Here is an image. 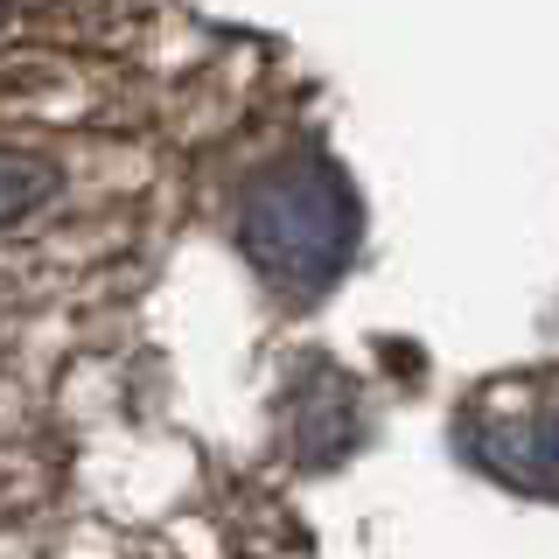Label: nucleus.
I'll use <instances>...</instances> for the list:
<instances>
[{"label":"nucleus","instance_id":"1","mask_svg":"<svg viewBox=\"0 0 559 559\" xmlns=\"http://www.w3.org/2000/svg\"><path fill=\"white\" fill-rule=\"evenodd\" d=\"M57 197V168L43 154H22V147H0V231L22 224L28 210H43Z\"/></svg>","mask_w":559,"mask_h":559}]
</instances>
